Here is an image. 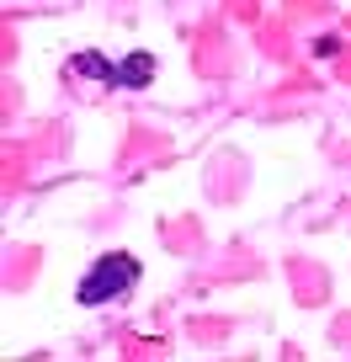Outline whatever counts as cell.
<instances>
[{"label":"cell","instance_id":"1","mask_svg":"<svg viewBox=\"0 0 351 362\" xmlns=\"http://www.w3.org/2000/svg\"><path fill=\"white\" fill-rule=\"evenodd\" d=\"M69 75H91V80H102L107 90H144L149 80H155V59L128 54L123 64H112V59H102V54H75L69 59Z\"/></svg>","mask_w":351,"mask_h":362},{"label":"cell","instance_id":"2","mask_svg":"<svg viewBox=\"0 0 351 362\" xmlns=\"http://www.w3.org/2000/svg\"><path fill=\"white\" fill-rule=\"evenodd\" d=\"M133 283H138V261L128 256V250H112V256H102L85 277H80L75 298H80V304H107V298H117L123 288H133Z\"/></svg>","mask_w":351,"mask_h":362}]
</instances>
